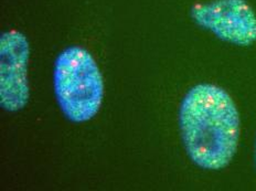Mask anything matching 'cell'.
Here are the masks:
<instances>
[{
  "label": "cell",
  "mask_w": 256,
  "mask_h": 191,
  "mask_svg": "<svg viewBox=\"0 0 256 191\" xmlns=\"http://www.w3.org/2000/svg\"><path fill=\"white\" fill-rule=\"evenodd\" d=\"M179 126L186 154L196 166L220 170L232 162L240 140V115L228 92L199 84L186 94Z\"/></svg>",
  "instance_id": "1"
},
{
  "label": "cell",
  "mask_w": 256,
  "mask_h": 191,
  "mask_svg": "<svg viewBox=\"0 0 256 191\" xmlns=\"http://www.w3.org/2000/svg\"><path fill=\"white\" fill-rule=\"evenodd\" d=\"M56 102L73 123H84L98 113L104 98L103 76L88 51L73 46L56 58L53 72Z\"/></svg>",
  "instance_id": "2"
},
{
  "label": "cell",
  "mask_w": 256,
  "mask_h": 191,
  "mask_svg": "<svg viewBox=\"0 0 256 191\" xmlns=\"http://www.w3.org/2000/svg\"><path fill=\"white\" fill-rule=\"evenodd\" d=\"M191 18L231 44L248 46L256 41V14L246 0H213L196 4Z\"/></svg>",
  "instance_id": "3"
},
{
  "label": "cell",
  "mask_w": 256,
  "mask_h": 191,
  "mask_svg": "<svg viewBox=\"0 0 256 191\" xmlns=\"http://www.w3.org/2000/svg\"><path fill=\"white\" fill-rule=\"evenodd\" d=\"M30 44L24 34L9 30L0 38V104L8 112L26 108L30 98Z\"/></svg>",
  "instance_id": "4"
},
{
  "label": "cell",
  "mask_w": 256,
  "mask_h": 191,
  "mask_svg": "<svg viewBox=\"0 0 256 191\" xmlns=\"http://www.w3.org/2000/svg\"><path fill=\"white\" fill-rule=\"evenodd\" d=\"M255 164H256V142H255Z\"/></svg>",
  "instance_id": "5"
}]
</instances>
